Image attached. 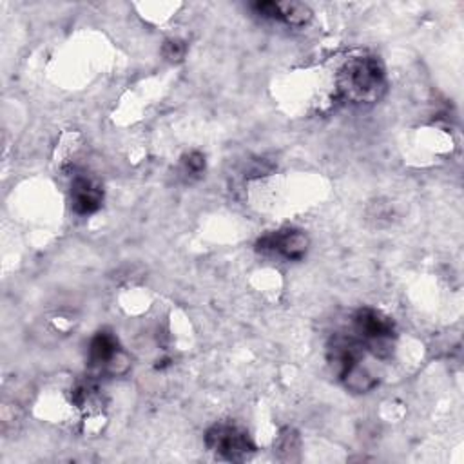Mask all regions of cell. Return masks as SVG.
<instances>
[{
    "mask_svg": "<svg viewBox=\"0 0 464 464\" xmlns=\"http://www.w3.org/2000/svg\"><path fill=\"white\" fill-rule=\"evenodd\" d=\"M335 85L343 102L355 107L373 105L386 92L384 65L372 54L352 56L339 67Z\"/></svg>",
    "mask_w": 464,
    "mask_h": 464,
    "instance_id": "obj_1",
    "label": "cell"
},
{
    "mask_svg": "<svg viewBox=\"0 0 464 464\" xmlns=\"http://www.w3.org/2000/svg\"><path fill=\"white\" fill-rule=\"evenodd\" d=\"M352 334L361 341L366 352L377 359H388L393 352L395 324L381 310L362 306L352 315Z\"/></svg>",
    "mask_w": 464,
    "mask_h": 464,
    "instance_id": "obj_2",
    "label": "cell"
},
{
    "mask_svg": "<svg viewBox=\"0 0 464 464\" xmlns=\"http://www.w3.org/2000/svg\"><path fill=\"white\" fill-rule=\"evenodd\" d=\"M205 446L227 460H245L256 451L248 431L234 422L212 424L205 431Z\"/></svg>",
    "mask_w": 464,
    "mask_h": 464,
    "instance_id": "obj_3",
    "label": "cell"
},
{
    "mask_svg": "<svg viewBox=\"0 0 464 464\" xmlns=\"http://www.w3.org/2000/svg\"><path fill=\"white\" fill-rule=\"evenodd\" d=\"M87 362L92 372L112 377L123 375L130 366V361L121 350L116 335L107 330L94 334V337L91 339L87 350Z\"/></svg>",
    "mask_w": 464,
    "mask_h": 464,
    "instance_id": "obj_4",
    "label": "cell"
},
{
    "mask_svg": "<svg viewBox=\"0 0 464 464\" xmlns=\"http://www.w3.org/2000/svg\"><path fill=\"white\" fill-rule=\"evenodd\" d=\"M310 239L299 228H281L257 239L256 250L261 254H276L286 261H299L308 250Z\"/></svg>",
    "mask_w": 464,
    "mask_h": 464,
    "instance_id": "obj_5",
    "label": "cell"
},
{
    "mask_svg": "<svg viewBox=\"0 0 464 464\" xmlns=\"http://www.w3.org/2000/svg\"><path fill=\"white\" fill-rule=\"evenodd\" d=\"M103 203V188L91 178L78 176L71 183V207L80 216L96 212Z\"/></svg>",
    "mask_w": 464,
    "mask_h": 464,
    "instance_id": "obj_6",
    "label": "cell"
},
{
    "mask_svg": "<svg viewBox=\"0 0 464 464\" xmlns=\"http://www.w3.org/2000/svg\"><path fill=\"white\" fill-rule=\"evenodd\" d=\"M279 5V20L292 27H303L310 22L312 11L306 4L301 2H277Z\"/></svg>",
    "mask_w": 464,
    "mask_h": 464,
    "instance_id": "obj_7",
    "label": "cell"
},
{
    "mask_svg": "<svg viewBox=\"0 0 464 464\" xmlns=\"http://www.w3.org/2000/svg\"><path fill=\"white\" fill-rule=\"evenodd\" d=\"M181 170L188 178H199L205 172V156L198 150L187 152L181 158Z\"/></svg>",
    "mask_w": 464,
    "mask_h": 464,
    "instance_id": "obj_8",
    "label": "cell"
},
{
    "mask_svg": "<svg viewBox=\"0 0 464 464\" xmlns=\"http://www.w3.org/2000/svg\"><path fill=\"white\" fill-rule=\"evenodd\" d=\"M161 54L167 62H172V63H178L185 58L187 54V44L179 38H169L165 40V44L161 45Z\"/></svg>",
    "mask_w": 464,
    "mask_h": 464,
    "instance_id": "obj_9",
    "label": "cell"
},
{
    "mask_svg": "<svg viewBox=\"0 0 464 464\" xmlns=\"http://www.w3.org/2000/svg\"><path fill=\"white\" fill-rule=\"evenodd\" d=\"M250 7H252L254 13L259 14L261 18L279 20V5H277V2H272V0H259V2H254Z\"/></svg>",
    "mask_w": 464,
    "mask_h": 464,
    "instance_id": "obj_10",
    "label": "cell"
},
{
    "mask_svg": "<svg viewBox=\"0 0 464 464\" xmlns=\"http://www.w3.org/2000/svg\"><path fill=\"white\" fill-rule=\"evenodd\" d=\"M297 435L292 431V430H286L285 433H281V437H279V446H277V450L279 451H286V453H290V451H295L297 450Z\"/></svg>",
    "mask_w": 464,
    "mask_h": 464,
    "instance_id": "obj_11",
    "label": "cell"
}]
</instances>
